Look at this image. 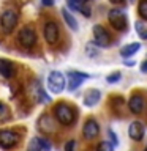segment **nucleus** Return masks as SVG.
Returning a JSON list of instances; mask_svg holds the SVG:
<instances>
[{
  "instance_id": "4be33fe9",
  "label": "nucleus",
  "mask_w": 147,
  "mask_h": 151,
  "mask_svg": "<svg viewBox=\"0 0 147 151\" xmlns=\"http://www.w3.org/2000/svg\"><path fill=\"white\" fill-rule=\"evenodd\" d=\"M97 151H114V146L109 142H100Z\"/></svg>"
},
{
  "instance_id": "2eb2a0df",
  "label": "nucleus",
  "mask_w": 147,
  "mask_h": 151,
  "mask_svg": "<svg viewBox=\"0 0 147 151\" xmlns=\"http://www.w3.org/2000/svg\"><path fill=\"white\" fill-rule=\"evenodd\" d=\"M62 16H63L65 19V22H66V25H68L73 32H78V21L74 19V16L68 11V8H62Z\"/></svg>"
},
{
  "instance_id": "aec40b11",
  "label": "nucleus",
  "mask_w": 147,
  "mask_h": 151,
  "mask_svg": "<svg viewBox=\"0 0 147 151\" xmlns=\"http://www.w3.org/2000/svg\"><path fill=\"white\" fill-rule=\"evenodd\" d=\"M8 116H9V110H8V107L5 106V104L0 102V123H3Z\"/></svg>"
},
{
  "instance_id": "39448f33",
  "label": "nucleus",
  "mask_w": 147,
  "mask_h": 151,
  "mask_svg": "<svg viewBox=\"0 0 147 151\" xmlns=\"http://www.w3.org/2000/svg\"><path fill=\"white\" fill-rule=\"evenodd\" d=\"M19 142V134L14 131H0V146L3 150H11Z\"/></svg>"
},
{
  "instance_id": "c85d7f7f",
  "label": "nucleus",
  "mask_w": 147,
  "mask_h": 151,
  "mask_svg": "<svg viewBox=\"0 0 147 151\" xmlns=\"http://www.w3.org/2000/svg\"><path fill=\"white\" fill-rule=\"evenodd\" d=\"M125 65H127V66H133V65H135V61H131V60H127V61H125Z\"/></svg>"
},
{
  "instance_id": "a878e982",
  "label": "nucleus",
  "mask_w": 147,
  "mask_h": 151,
  "mask_svg": "<svg viewBox=\"0 0 147 151\" xmlns=\"http://www.w3.org/2000/svg\"><path fill=\"white\" fill-rule=\"evenodd\" d=\"M74 148V140H68L65 143V151H73Z\"/></svg>"
},
{
  "instance_id": "5701e85b",
  "label": "nucleus",
  "mask_w": 147,
  "mask_h": 151,
  "mask_svg": "<svg viewBox=\"0 0 147 151\" xmlns=\"http://www.w3.org/2000/svg\"><path fill=\"white\" fill-rule=\"evenodd\" d=\"M106 80H108L109 83H116V82H119V80H120V73H114V74H111V76H108Z\"/></svg>"
},
{
  "instance_id": "b1692460",
  "label": "nucleus",
  "mask_w": 147,
  "mask_h": 151,
  "mask_svg": "<svg viewBox=\"0 0 147 151\" xmlns=\"http://www.w3.org/2000/svg\"><path fill=\"white\" fill-rule=\"evenodd\" d=\"M109 135H111V140H112V146H117L119 145V140H117V135L114 134L112 129H109Z\"/></svg>"
},
{
  "instance_id": "1a4fd4ad",
  "label": "nucleus",
  "mask_w": 147,
  "mask_h": 151,
  "mask_svg": "<svg viewBox=\"0 0 147 151\" xmlns=\"http://www.w3.org/2000/svg\"><path fill=\"white\" fill-rule=\"evenodd\" d=\"M90 76L85 74V73H78V71H73L70 73V80H68V90L70 91H74L81 87V83L84 82L85 79H89Z\"/></svg>"
},
{
  "instance_id": "2f4dec72",
  "label": "nucleus",
  "mask_w": 147,
  "mask_h": 151,
  "mask_svg": "<svg viewBox=\"0 0 147 151\" xmlns=\"http://www.w3.org/2000/svg\"><path fill=\"white\" fill-rule=\"evenodd\" d=\"M130 2H135V0H130Z\"/></svg>"
},
{
  "instance_id": "6ab92c4d",
  "label": "nucleus",
  "mask_w": 147,
  "mask_h": 151,
  "mask_svg": "<svg viewBox=\"0 0 147 151\" xmlns=\"http://www.w3.org/2000/svg\"><path fill=\"white\" fill-rule=\"evenodd\" d=\"M36 143L40 146V151H51V148H52L51 142L46 139H36Z\"/></svg>"
},
{
  "instance_id": "f8f14e48",
  "label": "nucleus",
  "mask_w": 147,
  "mask_h": 151,
  "mask_svg": "<svg viewBox=\"0 0 147 151\" xmlns=\"http://www.w3.org/2000/svg\"><path fill=\"white\" fill-rule=\"evenodd\" d=\"M128 107L133 113H141L144 110V98L142 94H133L131 99L128 101Z\"/></svg>"
},
{
  "instance_id": "f257e3e1",
  "label": "nucleus",
  "mask_w": 147,
  "mask_h": 151,
  "mask_svg": "<svg viewBox=\"0 0 147 151\" xmlns=\"http://www.w3.org/2000/svg\"><path fill=\"white\" fill-rule=\"evenodd\" d=\"M54 115H55V120L59 121L60 124H65V126L74 123V120H76L74 109L70 107L68 104H65V102H60L54 107Z\"/></svg>"
},
{
  "instance_id": "a211bd4d",
  "label": "nucleus",
  "mask_w": 147,
  "mask_h": 151,
  "mask_svg": "<svg viewBox=\"0 0 147 151\" xmlns=\"http://www.w3.org/2000/svg\"><path fill=\"white\" fill-rule=\"evenodd\" d=\"M138 13H139L141 19H147V0H139V5H138Z\"/></svg>"
},
{
  "instance_id": "7c9ffc66",
  "label": "nucleus",
  "mask_w": 147,
  "mask_h": 151,
  "mask_svg": "<svg viewBox=\"0 0 147 151\" xmlns=\"http://www.w3.org/2000/svg\"><path fill=\"white\" fill-rule=\"evenodd\" d=\"M81 2H89V0H81Z\"/></svg>"
},
{
  "instance_id": "f3484780",
  "label": "nucleus",
  "mask_w": 147,
  "mask_h": 151,
  "mask_svg": "<svg viewBox=\"0 0 147 151\" xmlns=\"http://www.w3.org/2000/svg\"><path fill=\"white\" fill-rule=\"evenodd\" d=\"M136 32L138 35H139V38H142V40H147V25L142 21H138L136 22Z\"/></svg>"
},
{
  "instance_id": "ddd939ff",
  "label": "nucleus",
  "mask_w": 147,
  "mask_h": 151,
  "mask_svg": "<svg viewBox=\"0 0 147 151\" xmlns=\"http://www.w3.org/2000/svg\"><path fill=\"white\" fill-rule=\"evenodd\" d=\"M0 74L3 76L5 79H11L14 74H16V68L11 61L7 60H0Z\"/></svg>"
},
{
  "instance_id": "20e7f679",
  "label": "nucleus",
  "mask_w": 147,
  "mask_h": 151,
  "mask_svg": "<svg viewBox=\"0 0 147 151\" xmlns=\"http://www.w3.org/2000/svg\"><path fill=\"white\" fill-rule=\"evenodd\" d=\"M16 25H17V14L13 9L3 11L2 16H0V27H2V30L5 33H11Z\"/></svg>"
},
{
  "instance_id": "9b49d317",
  "label": "nucleus",
  "mask_w": 147,
  "mask_h": 151,
  "mask_svg": "<svg viewBox=\"0 0 147 151\" xmlns=\"http://www.w3.org/2000/svg\"><path fill=\"white\" fill-rule=\"evenodd\" d=\"M82 132H84V137H85V139H95V137L98 135V132H100V126H98L97 120L90 118V120L85 121Z\"/></svg>"
},
{
  "instance_id": "412c9836",
  "label": "nucleus",
  "mask_w": 147,
  "mask_h": 151,
  "mask_svg": "<svg viewBox=\"0 0 147 151\" xmlns=\"http://www.w3.org/2000/svg\"><path fill=\"white\" fill-rule=\"evenodd\" d=\"M66 5H68V8H71L73 11H79L81 9V0H66Z\"/></svg>"
},
{
  "instance_id": "9d476101",
  "label": "nucleus",
  "mask_w": 147,
  "mask_h": 151,
  "mask_svg": "<svg viewBox=\"0 0 147 151\" xmlns=\"http://www.w3.org/2000/svg\"><path fill=\"white\" fill-rule=\"evenodd\" d=\"M144 134H146V126L142 124L141 121L131 123L130 127H128V135H130L133 140H136V142L144 139Z\"/></svg>"
},
{
  "instance_id": "393cba45",
  "label": "nucleus",
  "mask_w": 147,
  "mask_h": 151,
  "mask_svg": "<svg viewBox=\"0 0 147 151\" xmlns=\"http://www.w3.org/2000/svg\"><path fill=\"white\" fill-rule=\"evenodd\" d=\"M40 99H41V102H49V101H51V98L47 96V94L43 91V90H40Z\"/></svg>"
},
{
  "instance_id": "7ed1b4c3",
  "label": "nucleus",
  "mask_w": 147,
  "mask_h": 151,
  "mask_svg": "<svg viewBox=\"0 0 147 151\" xmlns=\"http://www.w3.org/2000/svg\"><path fill=\"white\" fill-rule=\"evenodd\" d=\"M108 19H109V24L116 28V30H125L127 28V24H128V19H127V14L122 11V9H117L114 8L108 13Z\"/></svg>"
},
{
  "instance_id": "f03ea898",
  "label": "nucleus",
  "mask_w": 147,
  "mask_h": 151,
  "mask_svg": "<svg viewBox=\"0 0 147 151\" xmlns=\"http://www.w3.org/2000/svg\"><path fill=\"white\" fill-rule=\"evenodd\" d=\"M47 88H49L51 93L54 94H59L63 91L65 88V77L60 71H52L47 77Z\"/></svg>"
},
{
  "instance_id": "0eeeda50",
  "label": "nucleus",
  "mask_w": 147,
  "mask_h": 151,
  "mask_svg": "<svg viewBox=\"0 0 147 151\" xmlns=\"http://www.w3.org/2000/svg\"><path fill=\"white\" fill-rule=\"evenodd\" d=\"M60 38V32H59V25L55 22H46L44 25V40L49 44H55Z\"/></svg>"
},
{
  "instance_id": "bb28decb",
  "label": "nucleus",
  "mask_w": 147,
  "mask_h": 151,
  "mask_svg": "<svg viewBox=\"0 0 147 151\" xmlns=\"http://www.w3.org/2000/svg\"><path fill=\"white\" fill-rule=\"evenodd\" d=\"M28 151H40V146H38V143H36V139L32 142V145H30V148H28Z\"/></svg>"
},
{
  "instance_id": "c756f323",
  "label": "nucleus",
  "mask_w": 147,
  "mask_h": 151,
  "mask_svg": "<svg viewBox=\"0 0 147 151\" xmlns=\"http://www.w3.org/2000/svg\"><path fill=\"white\" fill-rule=\"evenodd\" d=\"M111 2H112V3H116V5H117V3H122V2H123V0H111Z\"/></svg>"
},
{
  "instance_id": "cd10ccee",
  "label": "nucleus",
  "mask_w": 147,
  "mask_h": 151,
  "mask_svg": "<svg viewBox=\"0 0 147 151\" xmlns=\"http://www.w3.org/2000/svg\"><path fill=\"white\" fill-rule=\"evenodd\" d=\"M43 5H46V6H52L54 5V0H41Z\"/></svg>"
},
{
  "instance_id": "dca6fc26",
  "label": "nucleus",
  "mask_w": 147,
  "mask_h": 151,
  "mask_svg": "<svg viewBox=\"0 0 147 151\" xmlns=\"http://www.w3.org/2000/svg\"><path fill=\"white\" fill-rule=\"evenodd\" d=\"M139 49H141V44H139V42H131V44H128V46H125V47H122L120 55L123 57V58H128V57L135 55Z\"/></svg>"
},
{
  "instance_id": "423d86ee",
  "label": "nucleus",
  "mask_w": 147,
  "mask_h": 151,
  "mask_svg": "<svg viewBox=\"0 0 147 151\" xmlns=\"http://www.w3.org/2000/svg\"><path fill=\"white\" fill-rule=\"evenodd\" d=\"M17 41H19V44H21V46L30 49V47H33V46H35V42H36V35H35V32H33L32 28L25 27V28H22V30L19 32Z\"/></svg>"
},
{
  "instance_id": "4468645a",
  "label": "nucleus",
  "mask_w": 147,
  "mask_h": 151,
  "mask_svg": "<svg viewBox=\"0 0 147 151\" xmlns=\"http://www.w3.org/2000/svg\"><path fill=\"white\" fill-rule=\"evenodd\" d=\"M100 98H101V93H100L98 90H89V91L84 94V104L87 107H93L98 104Z\"/></svg>"
},
{
  "instance_id": "6e6552de",
  "label": "nucleus",
  "mask_w": 147,
  "mask_h": 151,
  "mask_svg": "<svg viewBox=\"0 0 147 151\" xmlns=\"http://www.w3.org/2000/svg\"><path fill=\"white\" fill-rule=\"evenodd\" d=\"M93 36H95V44L100 47H108L111 40H109V33L104 30L101 25L93 27Z\"/></svg>"
}]
</instances>
